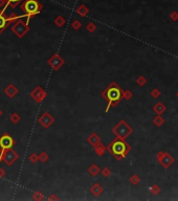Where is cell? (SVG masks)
I'll return each instance as SVG.
<instances>
[{
    "label": "cell",
    "mask_w": 178,
    "mask_h": 201,
    "mask_svg": "<svg viewBox=\"0 0 178 201\" xmlns=\"http://www.w3.org/2000/svg\"><path fill=\"white\" fill-rule=\"evenodd\" d=\"M102 96L105 97L106 101L108 102V106L106 108V112H108L110 106H115L116 104L120 102V99L123 97V91L115 83H112L106 90L103 91Z\"/></svg>",
    "instance_id": "1"
},
{
    "label": "cell",
    "mask_w": 178,
    "mask_h": 201,
    "mask_svg": "<svg viewBox=\"0 0 178 201\" xmlns=\"http://www.w3.org/2000/svg\"><path fill=\"white\" fill-rule=\"evenodd\" d=\"M108 150H109L110 153H111L113 156H115L117 159H123L128 154L129 148L127 147V145L125 144V142L123 139L117 138V139H115V140H113V142L109 145Z\"/></svg>",
    "instance_id": "2"
},
{
    "label": "cell",
    "mask_w": 178,
    "mask_h": 201,
    "mask_svg": "<svg viewBox=\"0 0 178 201\" xmlns=\"http://www.w3.org/2000/svg\"><path fill=\"white\" fill-rule=\"evenodd\" d=\"M21 9L23 10L25 14L27 15V21L29 18L34 15H37L41 12L42 5L38 0H24V2L21 4Z\"/></svg>",
    "instance_id": "3"
},
{
    "label": "cell",
    "mask_w": 178,
    "mask_h": 201,
    "mask_svg": "<svg viewBox=\"0 0 178 201\" xmlns=\"http://www.w3.org/2000/svg\"><path fill=\"white\" fill-rule=\"evenodd\" d=\"M114 134L117 136V138L125 139L126 137H128L132 132V128L125 122V121H120L117 125L113 128Z\"/></svg>",
    "instance_id": "4"
},
{
    "label": "cell",
    "mask_w": 178,
    "mask_h": 201,
    "mask_svg": "<svg viewBox=\"0 0 178 201\" xmlns=\"http://www.w3.org/2000/svg\"><path fill=\"white\" fill-rule=\"evenodd\" d=\"M12 31L18 38H23L25 34L29 31V27L27 26V23H25L24 21L18 20L17 22L12 26Z\"/></svg>",
    "instance_id": "5"
},
{
    "label": "cell",
    "mask_w": 178,
    "mask_h": 201,
    "mask_svg": "<svg viewBox=\"0 0 178 201\" xmlns=\"http://www.w3.org/2000/svg\"><path fill=\"white\" fill-rule=\"evenodd\" d=\"M18 153L14 151L12 148L7 149V150H2V160L7 166H12L14 162L18 159Z\"/></svg>",
    "instance_id": "6"
},
{
    "label": "cell",
    "mask_w": 178,
    "mask_h": 201,
    "mask_svg": "<svg viewBox=\"0 0 178 201\" xmlns=\"http://www.w3.org/2000/svg\"><path fill=\"white\" fill-rule=\"evenodd\" d=\"M156 157H157L159 164H161V166L165 167V168H169V167L174 162V158L169 154V153L158 152L157 155H156Z\"/></svg>",
    "instance_id": "7"
},
{
    "label": "cell",
    "mask_w": 178,
    "mask_h": 201,
    "mask_svg": "<svg viewBox=\"0 0 178 201\" xmlns=\"http://www.w3.org/2000/svg\"><path fill=\"white\" fill-rule=\"evenodd\" d=\"M31 96L33 97L37 103H40L46 97V92H45L40 86H38V87H36V88L31 92Z\"/></svg>",
    "instance_id": "8"
},
{
    "label": "cell",
    "mask_w": 178,
    "mask_h": 201,
    "mask_svg": "<svg viewBox=\"0 0 178 201\" xmlns=\"http://www.w3.org/2000/svg\"><path fill=\"white\" fill-rule=\"evenodd\" d=\"M13 145H15V140L9 134H3L2 136L0 137V147H1L2 150L12 148Z\"/></svg>",
    "instance_id": "9"
},
{
    "label": "cell",
    "mask_w": 178,
    "mask_h": 201,
    "mask_svg": "<svg viewBox=\"0 0 178 201\" xmlns=\"http://www.w3.org/2000/svg\"><path fill=\"white\" fill-rule=\"evenodd\" d=\"M48 64L50 65L53 70H58V69L64 64V60L56 53V55H53V57L48 60Z\"/></svg>",
    "instance_id": "10"
},
{
    "label": "cell",
    "mask_w": 178,
    "mask_h": 201,
    "mask_svg": "<svg viewBox=\"0 0 178 201\" xmlns=\"http://www.w3.org/2000/svg\"><path fill=\"white\" fill-rule=\"evenodd\" d=\"M38 121L44 128H48V127L55 122V118H53V115H50L48 112H44L40 117H39Z\"/></svg>",
    "instance_id": "11"
},
{
    "label": "cell",
    "mask_w": 178,
    "mask_h": 201,
    "mask_svg": "<svg viewBox=\"0 0 178 201\" xmlns=\"http://www.w3.org/2000/svg\"><path fill=\"white\" fill-rule=\"evenodd\" d=\"M4 93L9 97V99H13L14 96H16L18 93V89L16 86H14L13 84H9L7 88L4 89Z\"/></svg>",
    "instance_id": "12"
},
{
    "label": "cell",
    "mask_w": 178,
    "mask_h": 201,
    "mask_svg": "<svg viewBox=\"0 0 178 201\" xmlns=\"http://www.w3.org/2000/svg\"><path fill=\"white\" fill-rule=\"evenodd\" d=\"M3 11H0V34L2 33L4 29H7V25L9 24V21L7 19V17H4L2 15Z\"/></svg>",
    "instance_id": "13"
},
{
    "label": "cell",
    "mask_w": 178,
    "mask_h": 201,
    "mask_svg": "<svg viewBox=\"0 0 178 201\" xmlns=\"http://www.w3.org/2000/svg\"><path fill=\"white\" fill-rule=\"evenodd\" d=\"M87 142L89 143V144L91 145V146H93V147H96V145H98L101 143V140H100V137L98 136V135L96 134V133H92L90 136L87 138Z\"/></svg>",
    "instance_id": "14"
},
{
    "label": "cell",
    "mask_w": 178,
    "mask_h": 201,
    "mask_svg": "<svg viewBox=\"0 0 178 201\" xmlns=\"http://www.w3.org/2000/svg\"><path fill=\"white\" fill-rule=\"evenodd\" d=\"M153 110L155 111L157 114H161V113H163L165 112V110H166V106L165 105L163 104V103H160V102H158L157 104L155 105V106L153 107Z\"/></svg>",
    "instance_id": "15"
},
{
    "label": "cell",
    "mask_w": 178,
    "mask_h": 201,
    "mask_svg": "<svg viewBox=\"0 0 178 201\" xmlns=\"http://www.w3.org/2000/svg\"><path fill=\"white\" fill-rule=\"evenodd\" d=\"M90 192H91L94 196H98V195L103 193V188L100 186V184L96 183V184H93V186H92L91 189H90Z\"/></svg>",
    "instance_id": "16"
},
{
    "label": "cell",
    "mask_w": 178,
    "mask_h": 201,
    "mask_svg": "<svg viewBox=\"0 0 178 201\" xmlns=\"http://www.w3.org/2000/svg\"><path fill=\"white\" fill-rule=\"evenodd\" d=\"M94 149H96V154L98 155V156H101V155H103L105 153V150H106V148H105V146L103 144H98V145H96V147H94Z\"/></svg>",
    "instance_id": "17"
},
{
    "label": "cell",
    "mask_w": 178,
    "mask_h": 201,
    "mask_svg": "<svg viewBox=\"0 0 178 201\" xmlns=\"http://www.w3.org/2000/svg\"><path fill=\"white\" fill-rule=\"evenodd\" d=\"M55 24L59 27H62L63 25L65 24V19L62 17V16H58V17L55 19Z\"/></svg>",
    "instance_id": "18"
},
{
    "label": "cell",
    "mask_w": 178,
    "mask_h": 201,
    "mask_svg": "<svg viewBox=\"0 0 178 201\" xmlns=\"http://www.w3.org/2000/svg\"><path fill=\"white\" fill-rule=\"evenodd\" d=\"M9 119H11V122L13 123V124H18V123L20 122L21 117L18 113H13V114H11V116H9Z\"/></svg>",
    "instance_id": "19"
},
{
    "label": "cell",
    "mask_w": 178,
    "mask_h": 201,
    "mask_svg": "<svg viewBox=\"0 0 178 201\" xmlns=\"http://www.w3.org/2000/svg\"><path fill=\"white\" fill-rule=\"evenodd\" d=\"M98 172H100V169H98V167L96 166V164H92V166L89 168V173H90V175H92V176H96Z\"/></svg>",
    "instance_id": "20"
},
{
    "label": "cell",
    "mask_w": 178,
    "mask_h": 201,
    "mask_svg": "<svg viewBox=\"0 0 178 201\" xmlns=\"http://www.w3.org/2000/svg\"><path fill=\"white\" fill-rule=\"evenodd\" d=\"M153 122H154V124H155L157 127H160V126H161V125L163 124V123H165V121H163V117H161L159 114H158V116L154 118V121H153Z\"/></svg>",
    "instance_id": "21"
},
{
    "label": "cell",
    "mask_w": 178,
    "mask_h": 201,
    "mask_svg": "<svg viewBox=\"0 0 178 201\" xmlns=\"http://www.w3.org/2000/svg\"><path fill=\"white\" fill-rule=\"evenodd\" d=\"M48 158H49V156L45 152L40 153V155H39V160H40V162H47V160H48Z\"/></svg>",
    "instance_id": "22"
},
{
    "label": "cell",
    "mask_w": 178,
    "mask_h": 201,
    "mask_svg": "<svg viewBox=\"0 0 178 201\" xmlns=\"http://www.w3.org/2000/svg\"><path fill=\"white\" fill-rule=\"evenodd\" d=\"M136 83H137V84L139 85V86H144V85H145L146 83H147V80H146L145 77H142V75H140V77H138L137 80H136Z\"/></svg>",
    "instance_id": "23"
},
{
    "label": "cell",
    "mask_w": 178,
    "mask_h": 201,
    "mask_svg": "<svg viewBox=\"0 0 178 201\" xmlns=\"http://www.w3.org/2000/svg\"><path fill=\"white\" fill-rule=\"evenodd\" d=\"M44 198L43 197V194L40 192H36L35 194L33 195V199L34 200H42V199Z\"/></svg>",
    "instance_id": "24"
},
{
    "label": "cell",
    "mask_w": 178,
    "mask_h": 201,
    "mask_svg": "<svg viewBox=\"0 0 178 201\" xmlns=\"http://www.w3.org/2000/svg\"><path fill=\"white\" fill-rule=\"evenodd\" d=\"M77 12H78V13L80 14L81 16H84V15H86V14L88 13V10H87V7H80Z\"/></svg>",
    "instance_id": "25"
},
{
    "label": "cell",
    "mask_w": 178,
    "mask_h": 201,
    "mask_svg": "<svg viewBox=\"0 0 178 201\" xmlns=\"http://www.w3.org/2000/svg\"><path fill=\"white\" fill-rule=\"evenodd\" d=\"M29 160H31L33 164H35V162H37L39 160V155L35 154V153H33V154L29 155Z\"/></svg>",
    "instance_id": "26"
},
{
    "label": "cell",
    "mask_w": 178,
    "mask_h": 201,
    "mask_svg": "<svg viewBox=\"0 0 178 201\" xmlns=\"http://www.w3.org/2000/svg\"><path fill=\"white\" fill-rule=\"evenodd\" d=\"M21 0H7V4H11L12 7H16Z\"/></svg>",
    "instance_id": "27"
},
{
    "label": "cell",
    "mask_w": 178,
    "mask_h": 201,
    "mask_svg": "<svg viewBox=\"0 0 178 201\" xmlns=\"http://www.w3.org/2000/svg\"><path fill=\"white\" fill-rule=\"evenodd\" d=\"M130 181L132 182V183L133 184H138V182H139V178H138L137 176H136V175H134V176H132L131 177V179H130Z\"/></svg>",
    "instance_id": "28"
},
{
    "label": "cell",
    "mask_w": 178,
    "mask_h": 201,
    "mask_svg": "<svg viewBox=\"0 0 178 201\" xmlns=\"http://www.w3.org/2000/svg\"><path fill=\"white\" fill-rule=\"evenodd\" d=\"M86 29H87V31H89L90 33H92V31L96 29V25H94L93 23H89V24L86 26Z\"/></svg>",
    "instance_id": "29"
},
{
    "label": "cell",
    "mask_w": 178,
    "mask_h": 201,
    "mask_svg": "<svg viewBox=\"0 0 178 201\" xmlns=\"http://www.w3.org/2000/svg\"><path fill=\"white\" fill-rule=\"evenodd\" d=\"M151 95L153 97H158L160 95V91L158 89H154V90L151 91Z\"/></svg>",
    "instance_id": "30"
},
{
    "label": "cell",
    "mask_w": 178,
    "mask_h": 201,
    "mask_svg": "<svg viewBox=\"0 0 178 201\" xmlns=\"http://www.w3.org/2000/svg\"><path fill=\"white\" fill-rule=\"evenodd\" d=\"M151 191H152V193H153L154 195H157V194H158V192H159V191H160V189L158 188V186L155 184V186H152V188H151Z\"/></svg>",
    "instance_id": "31"
},
{
    "label": "cell",
    "mask_w": 178,
    "mask_h": 201,
    "mask_svg": "<svg viewBox=\"0 0 178 201\" xmlns=\"http://www.w3.org/2000/svg\"><path fill=\"white\" fill-rule=\"evenodd\" d=\"M72 27H74V29H81V23L79 22V21H74V22L72 23Z\"/></svg>",
    "instance_id": "32"
},
{
    "label": "cell",
    "mask_w": 178,
    "mask_h": 201,
    "mask_svg": "<svg viewBox=\"0 0 178 201\" xmlns=\"http://www.w3.org/2000/svg\"><path fill=\"white\" fill-rule=\"evenodd\" d=\"M102 173H103V175H104L105 177H108V176H109V175H110V173H111V172H110L109 169H108V168H105L104 170L102 171Z\"/></svg>",
    "instance_id": "33"
},
{
    "label": "cell",
    "mask_w": 178,
    "mask_h": 201,
    "mask_svg": "<svg viewBox=\"0 0 178 201\" xmlns=\"http://www.w3.org/2000/svg\"><path fill=\"white\" fill-rule=\"evenodd\" d=\"M123 96H125L126 99H130V97L132 96V94H131V92L128 90V91H125V92H123Z\"/></svg>",
    "instance_id": "34"
},
{
    "label": "cell",
    "mask_w": 178,
    "mask_h": 201,
    "mask_svg": "<svg viewBox=\"0 0 178 201\" xmlns=\"http://www.w3.org/2000/svg\"><path fill=\"white\" fill-rule=\"evenodd\" d=\"M7 0H0V7H3L5 5L7 7Z\"/></svg>",
    "instance_id": "35"
},
{
    "label": "cell",
    "mask_w": 178,
    "mask_h": 201,
    "mask_svg": "<svg viewBox=\"0 0 178 201\" xmlns=\"http://www.w3.org/2000/svg\"><path fill=\"white\" fill-rule=\"evenodd\" d=\"M5 174H7V173H5V171L3 170V169L0 168V178H3V177L5 176Z\"/></svg>",
    "instance_id": "36"
},
{
    "label": "cell",
    "mask_w": 178,
    "mask_h": 201,
    "mask_svg": "<svg viewBox=\"0 0 178 201\" xmlns=\"http://www.w3.org/2000/svg\"><path fill=\"white\" fill-rule=\"evenodd\" d=\"M48 200H58V197L56 195H51V196L48 197Z\"/></svg>",
    "instance_id": "37"
},
{
    "label": "cell",
    "mask_w": 178,
    "mask_h": 201,
    "mask_svg": "<svg viewBox=\"0 0 178 201\" xmlns=\"http://www.w3.org/2000/svg\"><path fill=\"white\" fill-rule=\"evenodd\" d=\"M1 115H2V111L0 110V116H1Z\"/></svg>",
    "instance_id": "38"
},
{
    "label": "cell",
    "mask_w": 178,
    "mask_h": 201,
    "mask_svg": "<svg viewBox=\"0 0 178 201\" xmlns=\"http://www.w3.org/2000/svg\"><path fill=\"white\" fill-rule=\"evenodd\" d=\"M177 95H178V93H177Z\"/></svg>",
    "instance_id": "39"
}]
</instances>
